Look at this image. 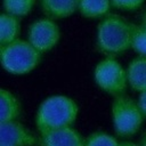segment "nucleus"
<instances>
[{
    "instance_id": "f257e3e1",
    "label": "nucleus",
    "mask_w": 146,
    "mask_h": 146,
    "mask_svg": "<svg viewBox=\"0 0 146 146\" xmlns=\"http://www.w3.org/2000/svg\"><path fill=\"white\" fill-rule=\"evenodd\" d=\"M79 107L76 103L66 96L56 95L46 98L39 106L35 115V124L40 133L50 130L71 127L76 116Z\"/></svg>"
},
{
    "instance_id": "f03ea898",
    "label": "nucleus",
    "mask_w": 146,
    "mask_h": 146,
    "mask_svg": "<svg viewBox=\"0 0 146 146\" xmlns=\"http://www.w3.org/2000/svg\"><path fill=\"white\" fill-rule=\"evenodd\" d=\"M97 47L107 56H115L131 48L130 23L117 15H107L97 27Z\"/></svg>"
},
{
    "instance_id": "7ed1b4c3",
    "label": "nucleus",
    "mask_w": 146,
    "mask_h": 146,
    "mask_svg": "<svg viewBox=\"0 0 146 146\" xmlns=\"http://www.w3.org/2000/svg\"><path fill=\"white\" fill-rule=\"evenodd\" d=\"M1 65L10 74L23 75L34 70L40 60L41 52L29 41L17 39L0 48Z\"/></svg>"
},
{
    "instance_id": "20e7f679",
    "label": "nucleus",
    "mask_w": 146,
    "mask_h": 146,
    "mask_svg": "<svg viewBox=\"0 0 146 146\" xmlns=\"http://www.w3.org/2000/svg\"><path fill=\"white\" fill-rule=\"evenodd\" d=\"M112 117L115 133L125 138L135 135L143 123L144 114L133 99L119 95L112 104Z\"/></svg>"
},
{
    "instance_id": "39448f33",
    "label": "nucleus",
    "mask_w": 146,
    "mask_h": 146,
    "mask_svg": "<svg viewBox=\"0 0 146 146\" xmlns=\"http://www.w3.org/2000/svg\"><path fill=\"white\" fill-rule=\"evenodd\" d=\"M95 81L105 92L114 96L122 95L128 82L127 71L114 58L100 60L95 68Z\"/></svg>"
},
{
    "instance_id": "423d86ee",
    "label": "nucleus",
    "mask_w": 146,
    "mask_h": 146,
    "mask_svg": "<svg viewBox=\"0 0 146 146\" xmlns=\"http://www.w3.org/2000/svg\"><path fill=\"white\" fill-rule=\"evenodd\" d=\"M60 38L58 25L51 18H41L30 25L27 41L40 52L52 49Z\"/></svg>"
},
{
    "instance_id": "0eeeda50",
    "label": "nucleus",
    "mask_w": 146,
    "mask_h": 146,
    "mask_svg": "<svg viewBox=\"0 0 146 146\" xmlns=\"http://www.w3.org/2000/svg\"><path fill=\"white\" fill-rule=\"evenodd\" d=\"M38 144L40 139L17 120L0 123V146H36Z\"/></svg>"
},
{
    "instance_id": "6e6552de",
    "label": "nucleus",
    "mask_w": 146,
    "mask_h": 146,
    "mask_svg": "<svg viewBox=\"0 0 146 146\" xmlns=\"http://www.w3.org/2000/svg\"><path fill=\"white\" fill-rule=\"evenodd\" d=\"M41 146H84V139L73 128L66 127L41 133Z\"/></svg>"
},
{
    "instance_id": "1a4fd4ad",
    "label": "nucleus",
    "mask_w": 146,
    "mask_h": 146,
    "mask_svg": "<svg viewBox=\"0 0 146 146\" xmlns=\"http://www.w3.org/2000/svg\"><path fill=\"white\" fill-rule=\"evenodd\" d=\"M80 0H41L42 11L51 19L71 16L79 9Z\"/></svg>"
},
{
    "instance_id": "9d476101",
    "label": "nucleus",
    "mask_w": 146,
    "mask_h": 146,
    "mask_svg": "<svg viewBox=\"0 0 146 146\" xmlns=\"http://www.w3.org/2000/svg\"><path fill=\"white\" fill-rule=\"evenodd\" d=\"M128 83L136 91L146 90V57L139 56L132 59L127 70Z\"/></svg>"
},
{
    "instance_id": "9b49d317",
    "label": "nucleus",
    "mask_w": 146,
    "mask_h": 146,
    "mask_svg": "<svg viewBox=\"0 0 146 146\" xmlns=\"http://www.w3.org/2000/svg\"><path fill=\"white\" fill-rule=\"evenodd\" d=\"M0 123L15 121L21 116L22 107L19 100L9 90L3 88L0 90Z\"/></svg>"
},
{
    "instance_id": "f8f14e48",
    "label": "nucleus",
    "mask_w": 146,
    "mask_h": 146,
    "mask_svg": "<svg viewBox=\"0 0 146 146\" xmlns=\"http://www.w3.org/2000/svg\"><path fill=\"white\" fill-rule=\"evenodd\" d=\"M21 31V24L17 17L2 13L0 16V43L1 46L8 44L15 40Z\"/></svg>"
},
{
    "instance_id": "ddd939ff",
    "label": "nucleus",
    "mask_w": 146,
    "mask_h": 146,
    "mask_svg": "<svg viewBox=\"0 0 146 146\" xmlns=\"http://www.w3.org/2000/svg\"><path fill=\"white\" fill-rule=\"evenodd\" d=\"M111 5V0H80L78 10L86 18H97L104 16Z\"/></svg>"
},
{
    "instance_id": "4468645a",
    "label": "nucleus",
    "mask_w": 146,
    "mask_h": 146,
    "mask_svg": "<svg viewBox=\"0 0 146 146\" xmlns=\"http://www.w3.org/2000/svg\"><path fill=\"white\" fill-rule=\"evenodd\" d=\"M35 0H3L5 13L15 17H23L31 13Z\"/></svg>"
},
{
    "instance_id": "2eb2a0df",
    "label": "nucleus",
    "mask_w": 146,
    "mask_h": 146,
    "mask_svg": "<svg viewBox=\"0 0 146 146\" xmlns=\"http://www.w3.org/2000/svg\"><path fill=\"white\" fill-rule=\"evenodd\" d=\"M131 27V48L143 57H146V30L140 25L130 23Z\"/></svg>"
},
{
    "instance_id": "dca6fc26",
    "label": "nucleus",
    "mask_w": 146,
    "mask_h": 146,
    "mask_svg": "<svg viewBox=\"0 0 146 146\" xmlns=\"http://www.w3.org/2000/svg\"><path fill=\"white\" fill-rule=\"evenodd\" d=\"M84 146H120V144L113 136L103 131H96L87 137Z\"/></svg>"
},
{
    "instance_id": "f3484780",
    "label": "nucleus",
    "mask_w": 146,
    "mask_h": 146,
    "mask_svg": "<svg viewBox=\"0 0 146 146\" xmlns=\"http://www.w3.org/2000/svg\"><path fill=\"white\" fill-rule=\"evenodd\" d=\"M112 6L121 10H136L143 6L145 0H111Z\"/></svg>"
},
{
    "instance_id": "a211bd4d",
    "label": "nucleus",
    "mask_w": 146,
    "mask_h": 146,
    "mask_svg": "<svg viewBox=\"0 0 146 146\" xmlns=\"http://www.w3.org/2000/svg\"><path fill=\"white\" fill-rule=\"evenodd\" d=\"M137 103H138V105H139V107H140V110H141L144 116H146V90L140 92Z\"/></svg>"
},
{
    "instance_id": "6ab92c4d",
    "label": "nucleus",
    "mask_w": 146,
    "mask_h": 146,
    "mask_svg": "<svg viewBox=\"0 0 146 146\" xmlns=\"http://www.w3.org/2000/svg\"><path fill=\"white\" fill-rule=\"evenodd\" d=\"M120 146H140V145H137V144L131 143V141H124V143H121Z\"/></svg>"
},
{
    "instance_id": "aec40b11",
    "label": "nucleus",
    "mask_w": 146,
    "mask_h": 146,
    "mask_svg": "<svg viewBox=\"0 0 146 146\" xmlns=\"http://www.w3.org/2000/svg\"><path fill=\"white\" fill-rule=\"evenodd\" d=\"M141 26L146 30V11L144 13V15H143V18H141Z\"/></svg>"
},
{
    "instance_id": "412c9836",
    "label": "nucleus",
    "mask_w": 146,
    "mask_h": 146,
    "mask_svg": "<svg viewBox=\"0 0 146 146\" xmlns=\"http://www.w3.org/2000/svg\"><path fill=\"white\" fill-rule=\"evenodd\" d=\"M140 146H146V133H144V135H143V137H141Z\"/></svg>"
}]
</instances>
